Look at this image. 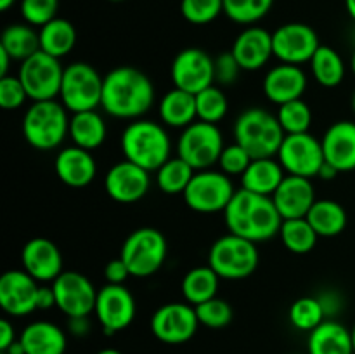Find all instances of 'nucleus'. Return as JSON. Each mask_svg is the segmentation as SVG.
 <instances>
[{"mask_svg":"<svg viewBox=\"0 0 355 354\" xmlns=\"http://www.w3.org/2000/svg\"><path fill=\"white\" fill-rule=\"evenodd\" d=\"M231 52L238 59L243 71H257L274 56L272 33L266 28L252 24L236 37Z\"/></svg>","mask_w":355,"mask_h":354,"instance_id":"obj_21","label":"nucleus"},{"mask_svg":"<svg viewBox=\"0 0 355 354\" xmlns=\"http://www.w3.org/2000/svg\"><path fill=\"white\" fill-rule=\"evenodd\" d=\"M38 281L24 269H10L0 276V307L14 318L37 311Z\"/></svg>","mask_w":355,"mask_h":354,"instance_id":"obj_19","label":"nucleus"},{"mask_svg":"<svg viewBox=\"0 0 355 354\" xmlns=\"http://www.w3.org/2000/svg\"><path fill=\"white\" fill-rule=\"evenodd\" d=\"M121 151L125 160L148 172L158 170L172 158V141L165 125L153 120H132L121 134Z\"/></svg>","mask_w":355,"mask_h":354,"instance_id":"obj_3","label":"nucleus"},{"mask_svg":"<svg viewBox=\"0 0 355 354\" xmlns=\"http://www.w3.org/2000/svg\"><path fill=\"white\" fill-rule=\"evenodd\" d=\"M279 238L283 245L286 246V250H290L291 253L302 255V253H309L311 250H314L319 236L311 226V222L307 221V217H302L283 221Z\"/></svg>","mask_w":355,"mask_h":354,"instance_id":"obj_37","label":"nucleus"},{"mask_svg":"<svg viewBox=\"0 0 355 354\" xmlns=\"http://www.w3.org/2000/svg\"><path fill=\"white\" fill-rule=\"evenodd\" d=\"M321 144L326 163L338 172L355 170V121L340 120L329 125Z\"/></svg>","mask_w":355,"mask_h":354,"instance_id":"obj_24","label":"nucleus"},{"mask_svg":"<svg viewBox=\"0 0 355 354\" xmlns=\"http://www.w3.org/2000/svg\"><path fill=\"white\" fill-rule=\"evenodd\" d=\"M168 255V243L162 231L139 228L125 238L120 257L134 278H149L158 273Z\"/></svg>","mask_w":355,"mask_h":354,"instance_id":"obj_7","label":"nucleus"},{"mask_svg":"<svg viewBox=\"0 0 355 354\" xmlns=\"http://www.w3.org/2000/svg\"><path fill=\"white\" fill-rule=\"evenodd\" d=\"M10 61H12V58H10V56L7 54L2 47H0V76L9 75Z\"/></svg>","mask_w":355,"mask_h":354,"instance_id":"obj_54","label":"nucleus"},{"mask_svg":"<svg viewBox=\"0 0 355 354\" xmlns=\"http://www.w3.org/2000/svg\"><path fill=\"white\" fill-rule=\"evenodd\" d=\"M218 283H220V276L207 264V266H198L187 271L186 276L182 278L180 288H182V295L187 304L200 305L217 297Z\"/></svg>","mask_w":355,"mask_h":354,"instance_id":"obj_32","label":"nucleus"},{"mask_svg":"<svg viewBox=\"0 0 355 354\" xmlns=\"http://www.w3.org/2000/svg\"><path fill=\"white\" fill-rule=\"evenodd\" d=\"M274 0H224V14L238 24L259 23L272 9Z\"/></svg>","mask_w":355,"mask_h":354,"instance_id":"obj_40","label":"nucleus"},{"mask_svg":"<svg viewBox=\"0 0 355 354\" xmlns=\"http://www.w3.org/2000/svg\"><path fill=\"white\" fill-rule=\"evenodd\" d=\"M26 354H64L68 339L62 328L51 321H33L19 335Z\"/></svg>","mask_w":355,"mask_h":354,"instance_id":"obj_26","label":"nucleus"},{"mask_svg":"<svg viewBox=\"0 0 355 354\" xmlns=\"http://www.w3.org/2000/svg\"><path fill=\"white\" fill-rule=\"evenodd\" d=\"M54 170L59 179L69 187H85L97 174V163L92 153L78 146H68L55 156Z\"/></svg>","mask_w":355,"mask_h":354,"instance_id":"obj_25","label":"nucleus"},{"mask_svg":"<svg viewBox=\"0 0 355 354\" xmlns=\"http://www.w3.org/2000/svg\"><path fill=\"white\" fill-rule=\"evenodd\" d=\"M19 337H16V330L9 319H0V353L9 349Z\"/></svg>","mask_w":355,"mask_h":354,"instance_id":"obj_50","label":"nucleus"},{"mask_svg":"<svg viewBox=\"0 0 355 354\" xmlns=\"http://www.w3.org/2000/svg\"><path fill=\"white\" fill-rule=\"evenodd\" d=\"M170 75L173 87L198 94L215 83L214 58L203 49L187 47L175 56Z\"/></svg>","mask_w":355,"mask_h":354,"instance_id":"obj_15","label":"nucleus"},{"mask_svg":"<svg viewBox=\"0 0 355 354\" xmlns=\"http://www.w3.org/2000/svg\"><path fill=\"white\" fill-rule=\"evenodd\" d=\"M59 0H21L19 12L24 23L42 28L58 17Z\"/></svg>","mask_w":355,"mask_h":354,"instance_id":"obj_44","label":"nucleus"},{"mask_svg":"<svg viewBox=\"0 0 355 354\" xmlns=\"http://www.w3.org/2000/svg\"><path fill=\"white\" fill-rule=\"evenodd\" d=\"M40 49L54 58L61 59L73 51L76 44V30L64 17H54L38 30Z\"/></svg>","mask_w":355,"mask_h":354,"instance_id":"obj_33","label":"nucleus"},{"mask_svg":"<svg viewBox=\"0 0 355 354\" xmlns=\"http://www.w3.org/2000/svg\"><path fill=\"white\" fill-rule=\"evenodd\" d=\"M290 323L300 332H309L318 328L322 321L326 319L322 305L318 297H300L291 304L290 312Z\"/></svg>","mask_w":355,"mask_h":354,"instance_id":"obj_39","label":"nucleus"},{"mask_svg":"<svg viewBox=\"0 0 355 354\" xmlns=\"http://www.w3.org/2000/svg\"><path fill=\"white\" fill-rule=\"evenodd\" d=\"M106 121L97 110L71 113L69 137H71L73 146H78L87 151H94L99 146H103V142L106 141Z\"/></svg>","mask_w":355,"mask_h":354,"instance_id":"obj_30","label":"nucleus"},{"mask_svg":"<svg viewBox=\"0 0 355 354\" xmlns=\"http://www.w3.org/2000/svg\"><path fill=\"white\" fill-rule=\"evenodd\" d=\"M318 33L312 26L305 23L281 24L272 31L274 56L286 65H304L312 59L319 49Z\"/></svg>","mask_w":355,"mask_h":354,"instance_id":"obj_16","label":"nucleus"},{"mask_svg":"<svg viewBox=\"0 0 355 354\" xmlns=\"http://www.w3.org/2000/svg\"><path fill=\"white\" fill-rule=\"evenodd\" d=\"M159 120L163 125L173 128H186L198 120L196 96L173 87L159 101Z\"/></svg>","mask_w":355,"mask_h":354,"instance_id":"obj_29","label":"nucleus"},{"mask_svg":"<svg viewBox=\"0 0 355 354\" xmlns=\"http://www.w3.org/2000/svg\"><path fill=\"white\" fill-rule=\"evenodd\" d=\"M0 354H6V353H0Z\"/></svg>","mask_w":355,"mask_h":354,"instance_id":"obj_63","label":"nucleus"},{"mask_svg":"<svg viewBox=\"0 0 355 354\" xmlns=\"http://www.w3.org/2000/svg\"><path fill=\"white\" fill-rule=\"evenodd\" d=\"M284 177L286 172L276 158H257L241 176V187L262 196H272Z\"/></svg>","mask_w":355,"mask_h":354,"instance_id":"obj_28","label":"nucleus"},{"mask_svg":"<svg viewBox=\"0 0 355 354\" xmlns=\"http://www.w3.org/2000/svg\"><path fill=\"white\" fill-rule=\"evenodd\" d=\"M309 62H311L312 76L322 87L333 89V87H338L345 78V61L340 52L329 45H319Z\"/></svg>","mask_w":355,"mask_h":354,"instance_id":"obj_35","label":"nucleus"},{"mask_svg":"<svg viewBox=\"0 0 355 354\" xmlns=\"http://www.w3.org/2000/svg\"><path fill=\"white\" fill-rule=\"evenodd\" d=\"M309 354H354L352 332L336 319H324L309 333Z\"/></svg>","mask_w":355,"mask_h":354,"instance_id":"obj_27","label":"nucleus"},{"mask_svg":"<svg viewBox=\"0 0 355 354\" xmlns=\"http://www.w3.org/2000/svg\"><path fill=\"white\" fill-rule=\"evenodd\" d=\"M155 103L151 78L134 66H118L104 76L101 108L120 120H139Z\"/></svg>","mask_w":355,"mask_h":354,"instance_id":"obj_1","label":"nucleus"},{"mask_svg":"<svg viewBox=\"0 0 355 354\" xmlns=\"http://www.w3.org/2000/svg\"><path fill=\"white\" fill-rule=\"evenodd\" d=\"M307 83L309 78L302 66L281 62L267 71L263 78V94L267 99L281 106L290 101L302 99L307 90Z\"/></svg>","mask_w":355,"mask_h":354,"instance_id":"obj_23","label":"nucleus"},{"mask_svg":"<svg viewBox=\"0 0 355 354\" xmlns=\"http://www.w3.org/2000/svg\"><path fill=\"white\" fill-rule=\"evenodd\" d=\"M130 276V269H128L127 264L123 262L121 257L111 259L110 262L106 264V267H104V278H106L107 283L111 285H123Z\"/></svg>","mask_w":355,"mask_h":354,"instance_id":"obj_48","label":"nucleus"},{"mask_svg":"<svg viewBox=\"0 0 355 354\" xmlns=\"http://www.w3.org/2000/svg\"><path fill=\"white\" fill-rule=\"evenodd\" d=\"M3 353H6V354H26V353H24V347H23V344H21L19 339H17L16 342H14L12 346L9 347V349L3 351Z\"/></svg>","mask_w":355,"mask_h":354,"instance_id":"obj_55","label":"nucleus"},{"mask_svg":"<svg viewBox=\"0 0 355 354\" xmlns=\"http://www.w3.org/2000/svg\"><path fill=\"white\" fill-rule=\"evenodd\" d=\"M277 120L284 134H304L312 125V110L304 99H295L277 108Z\"/></svg>","mask_w":355,"mask_h":354,"instance_id":"obj_41","label":"nucleus"},{"mask_svg":"<svg viewBox=\"0 0 355 354\" xmlns=\"http://www.w3.org/2000/svg\"><path fill=\"white\" fill-rule=\"evenodd\" d=\"M23 269L37 281H54L62 273L59 246L47 238H31L21 250Z\"/></svg>","mask_w":355,"mask_h":354,"instance_id":"obj_20","label":"nucleus"},{"mask_svg":"<svg viewBox=\"0 0 355 354\" xmlns=\"http://www.w3.org/2000/svg\"><path fill=\"white\" fill-rule=\"evenodd\" d=\"M182 17L191 24H208L224 12V0H182Z\"/></svg>","mask_w":355,"mask_h":354,"instance_id":"obj_43","label":"nucleus"},{"mask_svg":"<svg viewBox=\"0 0 355 354\" xmlns=\"http://www.w3.org/2000/svg\"><path fill=\"white\" fill-rule=\"evenodd\" d=\"M284 135L276 115L263 108H248L234 121V142L243 146L253 160L277 156Z\"/></svg>","mask_w":355,"mask_h":354,"instance_id":"obj_5","label":"nucleus"},{"mask_svg":"<svg viewBox=\"0 0 355 354\" xmlns=\"http://www.w3.org/2000/svg\"><path fill=\"white\" fill-rule=\"evenodd\" d=\"M194 309H196L200 325L214 330L227 326L232 321V316H234L231 304L227 301H224V298L218 297L210 298V301L203 302L200 305H194Z\"/></svg>","mask_w":355,"mask_h":354,"instance_id":"obj_42","label":"nucleus"},{"mask_svg":"<svg viewBox=\"0 0 355 354\" xmlns=\"http://www.w3.org/2000/svg\"><path fill=\"white\" fill-rule=\"evenodd\" d=\"M318 298H319V302H321L322 311H324V314H326V319H331L333 316H336L340 311H342L343 298L336 290L322 292V294L318 295Z\"/></svg>","mask_w":355,"mask_h":354,"instance_id":"obj_49","label":"nucleus"},{"mask_svg":"<svg viewBox=\"0 0 355 354\" xmlns=\"http://www.w3.org/2000/svg\"><path fill=\"white\" fill-rule=\"evenodd\" d=\"M224 137L215 124L196 120L182 128L177 141V156L186 160L194 170H207L217 165L224 151Z\"/></svg>","mask_w":355,"mask_h":354,"instance_id":"obj_9","label":"nucleus"},{"mask_svg":"<svg viewBox=\"0 0 355 354\" xmlns=\"http://www.w3.org/2000/svg\"><path fill=\"white\" fill-rule=\"evenodd\" d=\"M224 219L229 233L255 243L272 239L279 235L283 226V217L272 198L252 193L243 187L236 189L224 210Z\"/></svg>","mask_w":355,"mask_h":354,"instance_id":"obj_2","label":"nucleus"},{"mask_svg":"<svg viewBox=\"0 0 355 354\" xmlns=\"http://www.w3.org/2000/svg\"><path fill=\"white\" fill-rule=\"evenodd\" d=\"M0 47L12 58V61H21L40 51V37L35 26L28 23L9 24L2 31Z\"/></svg>","mask_w":355,"mask_h":354,"instance_id":"obj_34","label":"nucleus"},{"mask_svg":"<svg viewBox=\"0 0 355 354\" xmlns=\"http://www.w3.org/2000/svg\"><path fill=\"white\" fill-rule=\"evenodd\" d=\"M196 170L180 156H172L156 170V184L165 194H184Z\"/></svg>","mask_w":355,"mask_h":354,"instance_id":"obj_36","label":"nucleus"},{"mask_svg":"<svg viewBox=\"0 0 355 354\" xmlns=\"http://www.w3.org/2000/svg\"><path fill=\"white\" fill-rule=\"evenodd\" d=\"M277 162L283 165L284 172L298 177H318L324 165L322 144L311 132L304 134H286L277 151Z\"/></svg>","mask_w":355,"mask_h":354,"instance_id":"obj_12","label":"nucleus"},{"mask_svg":"<svg viewBox=\"0 0 355 354\" xmlns=\"http://www.w3.org/2000/svg\"><path fill=\"white\" fill-rule=\"evenodd\" d=\"M68 330L71 335H76V337L87 335L90 330L89 316H83V318H68Z\"/></svg>","mask_w":355,"mask_h":354,"instance_id":"obj_52","label":"nucleus"},{"mask_svg":"<svg viewBox=\"0 0 355 354\" xmlns=\"http://www.w3.org/2000/svg\"><path fill=\"white\" fill-rule=\"evenodd\" d=\"M55 305L68 318H83L94 312L97 292L92 281L78 271H62L54 281Z\"/></svg>","mask_w":355,"mask_h":354,"instance_id":"obj_14","label":"nucleus"},{"mask_svg":"<svg viewBox=\"0 0 355 354\" xmlns=\"http://www.w3.org/2000/svg\"><path fill=\"white\" fill-rule=\"evenodd\" d=\"M110 2H123V0H110Z\"/></svg>","mask_w":355,"mask_h":354,"instance_id":"obj_62","label":"nucleus"},{"mask_svg":"<svg viewBox=\"0 0 355 354\" xmlns=\"http://www.w3.org/2000/svg\"><path fill=\"white\" fill-rule=\"evenodd\" d=\"M215 66V82L218 85H232L239 78V73L243 71L238 59L234 58L231 51L222 52L220 56L214 59Z\"/></svg>","mask_w":355,"mask_h":354,"instance_id":"obj_47","label":"nucleus"},{"mask_svg":"<svg viewBox=\"0 0 355 354\" xmlns=\"http://www.w3.org/2000/svg\"><path fill=\"white\" fill-rule=\"evenodd\" d=\"M55 305V294L52 287H38L37 292V309H51Z\"/></svg>","mask_w":355,"mask_h":354,"instance_id":"obj_51","label":"nucleus"},{"mask_svg":"<svg viewBox=\"0 0 355 354\" xmlns=\"http://www.w3.org/2000/svg\"><path fill=\"white\" fill-rule=\"evenodd\" d=\"M257 243L238 235L220 236L208 252V266L220 276V280H245L259 267Z\"/></svg>","mask_w":355,"mask_h":354,"instance_id":"obj_6","label":"nucleus"},{"mask_svg":"<svg viewBox=\"0 0 355 354\" xmlns=\"http://www.w3.org/2000/svg\"><path fill=\"white\" fill-rule=\"evenodd\" d=\"M151 186L149 172L128 160L116 162L104 177V189L118 203H135L142 200Z\"/></svg>","mask_w":355,"mask_h":354,"instance_id":"obj_18","label":"nucleus"},{"mask_svg":"<svg viewBox=\"0 0 355 354\" xmlns=\"http://www.w3.org/2000/svg\"><path fill=\"white\" fill-rule=\"evenodd\" d=\"M62 75H64V68L61 65V59L47 54L42 49L24 59L17 71V76L23 82L31 101L55 99L61 90Z\"/></svg>","mask_w":355,"mask_h":354,"instance_id":"obj_11","label":"nucleus"},{"mask_svg":"<svg viewBox=\"0 0 355 354\" xmlns=\"http://www.w3.org/2000/svg\"><path fill=\"white\" fill-rule=\"evenodd\" d=\"M14 3H16V0H0V10L6 12V10H9Z\"/></svg>","mask_w":355,"mask_h":354,"instance_id":"obj_57","label":"nucleus"},{"mask_svg":"<svg viewBox=\"0 0 355 354\" xmlns=\"http://www.w3.org/2000/svg\"><path fill=\"white\" fill-rule=\"evenodd\" d=\"M69 111L61 101H33L24 111L23 135L31 148L38 151H51L59 148L66 135H69Z\"/></svg>","mask_w":355,"mask_h":354,"instance_id":"obj_4","label":"nucleus"},{"mask_svg":"<svg viewBox=\"0 0 355 354\" xmlns=\"http://www.w3.org/2000/svg\"><path fill=\"white\" fill-rule=\"evenodd\" d=\"M338 174H340V172L335 169V167L329 165V163L324 162V165H322L321 170H319L318 177H321L322 180H331V179H335V177L338 176Z\"/></svg>","mask_w":355,"mask_h":354,"instance_id":"obj_53","label":"nucleus"},{"mask_svg":"<svg viewBox=\"0 0 355 354\" xmlns=\"http://www.w3.org/2000/svg\"><path fill=\"white\" fill-rule=\"evenodd\" d=\"M236 189L231 177L222 170H198L184 191L187 207L200 214H217L227 208Z\"/></svg>","mask_w":355,"mask_h":354,"instance_id":"obj_10","label":"nucleus"},{"mask_svg":"<svg viewBox=\"0 0 355 354\" xmlns=\"http://www.w3.org/2000/svg\"><path fill=\"white\" fill-rule=\"evenodd\" d=\"M97 354H121L118 349H113V347H106V349H101Z\"/></svg>","mask_w":355,"mask_h":354,"instance_id":"obj_58","label":"nucleus"},{"mask_svg":"<svg viewBox=\"0 0 355 354\" xmlns=\"http://www.w3.org/2000/svg\"><path fill=\"white\" fill-rule=\"evenodd\" d=\"M352 111H354V115H355V90H354V94H352Z\"/></svg>","mask_w":355,"mask_h":354,"instance_id":"obj_61","label":"nucleus"},{"mask_svg":"<svg viewBox=\"0 0 355 354\" xmlns=\"http://www.w3.org/2000/svg\"><path fill=\"white\" fill-rule=\"evenodd\" d=\"M345 7H347V12H349V16L355 21V0H345Z\"/></svg>","mask_w":355,"mask_h":354,"instance_id":"obj_56","label":"nucleus"},{"mask_svg":"<svg viewBox=\"0 0 355 354\" xmlns=\"http://www.w3.org/2000/svg\"><path fill=\"white\" fill-rule=\"evenodd\" d=\"M270 198L279 210L283 221L307 217L309 210L315 203V193L311 179L290 176V174H286L283 183Z\"/></svg>","mask_w":355,"mask_h":354,"instance_id":"obj_22","label":"nucleus"},{"mask_svg":"<svg viewBox=\"0 0 355 354\" xmlns=\"http://www.w3.org/2000/svg\"><path fill=\"white\" fill-rule=\"evenodd\" d=\"M104 76L92 65L83 61L71 62L64 68L59 97L69 113L101 108Z\"/></svg>","mask_w":355,"mask_h":354,"instance_id":"obj_8","label":"nucleus"},{"mask_svg":"<svg viewBox=\"0 0 355 354\" xmlns=\"http://www.w3.org/2000/svg\"><path fill=\"white\" fill-rule=\"evenodd\" d=\"M307 221L319 238H333L345 231L349 215L343 205L335 200H315L307 214Z\"/></svg>","mask_w":355,"mask_h":354,"instance_id":"obj_31","label":"nucleus"},{"mask_svg":"<svg viewBox=\"0 0 355 354\" xmlns=\"http://www.w3.org/2000/svg\"><path fill=\"white\" fill-rule=\"evenodd\" d=\"M200 326L196 309L187 302H168L155 311L151 332L159 342L177 346L193 339Z\"/></svg>","mask_w":355,"mask_h":354,"instance_id":"obj_13","label":"nucleus"},{"mask_svg":"<svg viewBox=\"0 0 355 354\" xmlns=\"http://www.w3.org/2000/svg\"><path fill=\"white\" fill-rule=\"evenodd\" d=\"M194 96H196L198 120L215 125L224 120L229 111V101L220 87L214 83V85L207 87Z\"/></svg>","mask_w":355,"mask_h":354,"instance_id":"obj_38","label":"nucleus"},{"mask_svg":"<svg viewBox=\"0 0 355 354\" xmlns=\"http://www.w3.org/2000/svg\"><path fill=\"white\" fill-rule=\"evenodd\" d=\"M96 312L104 333L113 335L121 332L135 318V298L125 285L106 283L97 292Z\"/></svg>","mask_w":355,"mask_h":354,"instance_id":"obj_17","label":"nucleus"},{"mask_svg":"<svg viewBox=\"0 0 355 354\" xmlns=\"http://www.w3.org/2000/svg\"><path fill=\"white\" fill-rule=\"evenodd\" d=\"M252 160L253 158L250 156V153L243 146H239L238 142H232V144L225 146L217 165L229 177H234L243 176L245 170L250 167V163H252Z\"/></svg>","mask_w":355,"mask_h":354,"instance_id":"obj_45","label":"nucleus"},{"mask_svg":"<svg viewBox=\"0 0 355 354\" xmlns=\"http://www.w3.org/2000/svg\"><path fill=\"white\" fill-rule=\"evenodd\" d=\"M350 332H352V342H354V354H355V325H354V328L350 330Z\"/></svg>","mask_w":355,"mask_h":354,"instance_id":"obj_60","label":"nucleus"},{"mask_svg":"<svg viewBox=\"0 0 355 354\" xmlns=\"http://www.w3.org/2000/svg\"><path fill=\"white\" fill-rule=\"evenodd\" d=\"M26 99H30V97H28V92L24 89L23 82L19 80V76H0V106L3 110H17V108H21L26 103Z\"/></svg>","mask_w":355,"mask_h":354,"instance_id":"obj_46","label":"nucleus"},{"mask_svg":"<svg viewBox=\"0 0 355 354\" xmlns=\"http://www.w3.org/2000/svg\"><path fill=\"white\" fill-rule=\"evenodd\" d=\"M350 69H352V73H354V76H355V49H354V52H352V58H350Z\"/></svg>","mask_w":355,"mask_h":354,"instance_id":"obj_59","label":"nucleus"}]
</instances>
